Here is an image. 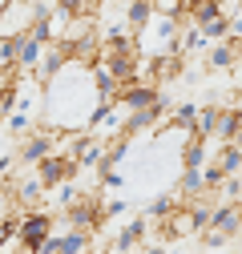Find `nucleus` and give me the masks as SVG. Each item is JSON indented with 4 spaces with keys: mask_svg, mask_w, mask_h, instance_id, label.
Instances as JSON below:
<instances>
[{
    "mask_svg": "<svg viewBox=\"0 0 242 254\" xmlns=\"http://www.w3.org/2000/svg\"><path fill=\"white\" fill-rule=\"evenodd\" d=\"M85 101H101V89L93 77V65H81V61H69L60 73H53L45 81V117L53 129L69 133V129H89V109Z\"/></svg>",
    "mask_w": 242,
    "mask_h": 254,
    "instance_id": "f257e3e1",
    "label": "nucleus"
},
{
    "mask_svg": "<svg viewBox=\"0 0 242 254\" xmlns=\"http://www.w3.org/2000/svg\"><path fill=\"white\" fill-rule=\"evenodd\" d=\"M206 218H210L206 210H198L194 202L182 198V202L170 210V218H166V222H158V230H162V246H178V242H186V238L202 234Z\"/></svg>",
    "mask_w": 242,
    "mask_h": 254,
    "instance_id": "f03ea898",
    "label": "nucleus"
},
{
    "mask_svg": "<svg viewBox=\"0 0 242 254\" xmlns=\"http://www.w3.org/2000/svg\"><path fill=\"white\" fill-rule=\"evenodd\" d=\"M16 234H20V250H33L37 254V246L53 234V214H45V210H20L16 214Z\"/></svg>",
    "mask_w": 242,
    "mask_h": 254,
    "instance_id": "7ed1b4c3",
    "label": "nucleus"
},
{
    "mask_svg": "<svg viewBox=\"0 0 242 254\" xmlns=\"http://www.w3.org/2000/svg\"><path fill=\"white\" fill-rule=\"evenodd\" d=\"M206 230H218L226 242H234L242 234V198H222L206 218Z\"/></svg>",
    "mask_w": 242,
    "mask_h": 254,
    "instance_id": "20e7f679",
    "label": "nucleus"
},
{
    "mask_svg": "<svg viewBox=\"0 0 242 254\" xmlns=\"http://www.w3.org/2000/svg\"><path fill=\"white\" fill-rule=\"evenodd\" d=\"M57 137H60V129H28V133H24V141H20V149H16L20 166H37L45 153H53V149H57Z\"/></svg>",
    "mask_w": 242,
    "mask_h": 254,
    "instance_id": "39448f33",
    "label": "nucleus"
},
{
    "mask_svg": "<svg viewBox=\"0 0 242 254\" xmlns=\"http://www.w3.org/2000/svg\"><path fill=\"white\" fill-rule=\"evenodd\" d=\"M73 174H81V170H77V162H69V157L60 153V149L45 153L41 162H37V178L45 182V190H57L60 182H65V178H73Z\"/></svg>",
    "mask_w": 242,
    "mask_h": 254,
    "instance_id": "423d86ee",
    "label": "nucleus"
},
{
    "mask_svg": "<svg viewBox=\"0 0 242 254\" xmlns=\"http://www.w3.org/2000/svg\"><path fill=\"white\" fill-rule=\"evenodd\" d=\"M69 65V49L65 45H60V41H53V45H45V53H41V61H37V69H33V77L45 85L53 73H60V69H65Z\"/></svg>",
    "mask_w": 242,
    "mask_h": 254,
    "instance_id": "0eeeda50",
    "label": "nucleus"
},
{
    "mask_svg": "<svg viewBox=\"0 0 242 254\" xmlns=\"http://www.w3.org/2000/svg\"><path fill=\"white\" fill-rule=\"evenodd\" d=\"M145 226H149V218H133L125 230H117V238L113 242H105L101 250H113V254H125V250H141V242H145Z\"/></svg>",
    "mask_w": 242,
    "mask_h": 254,
    "instance_id": "6e6552de",
    "label": "nucleus"
},
{
    "mask_svg": "<svg viewBox=\"0 0 242 254\" xmlns=\"http://www.w3.org/2000/svg\"><path fill=\"white\" fill-rule=\"evenodd\" d=\"M12 194H16V206H20V210H41V198L49 194V190H45V182H41V178H37V170H33L28 178H20V182H16Z\"/></svg>",
    "mask_w": 242,
    "mask_h": 254,
    "instance_id": "1a4fd4ad",
    "label": "nucleus"
},
{
    "mask_svg": "<svg viewBox=\"0 0 242 254\" xmlns=\"http://www.w3.org/2000/svg\"><path fill=\"white\" fill-rule=\"evenodd\" d=\"M57 234V230H53ZM81 250H93V230H81V226H65L57 234V254H81Z\"/></svg>",
    "mask_w": 242,
    "mask_h": 254,
    "instance_id": "9d476101",
    "label": "nucleus"
},
{
    "mask_svg": "<svg viewBox=\"0 0 242 254\" xmlns=\"http://www.w3.org/2000/svg\"><path fill=\"white\" fill-rule=\"evenodd\" d=\"M41 53H45V45H41V41L24 28V33H20V53H16V65H20L24 73H33V69H37V61H41Z\"/></svg>",
    "mask_w": 242,
    "mask_h": 254,
    "instance_id": "9b49d317",
    "label": "nucleus"
},
{
    "mask_svg": "<svg viewBox=\"0 0 242 254\" xmlns=\"http://www.w3.org/2000/svg\"><path fill=\"white\" fill-rule=\"evenodd\" d=\"M206 153H210V137L194 133L186 145H182V166H190V170H202V166H206Z\"/></svg>",
    "mask_w": 242,
    "mask_h": 254,
    "instance_id": "f8f14e48",
    "label": "nucleus"
},
{
    "mask_svg": "<svg viewBox=\"0 0 242 254\" xmlns=\"http://www.w3.org/2000/svg\"><path fill=\"white\" fill-rule=\"evenodd\" d=\"M202 190H210V186H206V174H202V170H190V166H182L178 198H194V194H202Z\"/></svg>",
    "mask_w": 242,
    "mask_h": 254,
    "instance_id": "ddd939ff",
    "label": "nucleus"
},
{
    "mask_svg": "<svg viewBox=\"0 0 242 254\" xmlns=\"http://www.w3.org/2000/svg\"><path fill=\"white\" fill-rule=\"evenodd\" d=\"M214 166H218L222 174H242V149H238L234 141H222V149H218V157H214Z\"/></svg>",
    "mask_w": 242,
    "mask_h": 254,
    "instance_id": "4468645a",
    "label": "nucleus"
},
{
    "mask_svg": "<svg viewBox=\"0 0 242 254\" xmlns=\"http://www.w3.org/2000/svg\"><path fill=\"white\" fill-rule=\"evenodd\" d=\"M238 125H242V113H238L234 105L218 113V125H214V137H218V145H222V141H230V137L238 133Z\"/></svg>",
    "mask_w": 242,
    "mask_h": 254,
    "instance_id": "2eb2a0df",
    "label": "nucleus"
},
{
    "mask_svg": "<svg viewBox=\"0 0 242 254\" xmlns=\"http://www.w3.org/2000/svg\"><path fill=\"white\" fill-rule=\"evenodd\" d=\"M125 20L133 24V33H141V28L154 20V4L149 0H129V8H125Z\"/></svg>",
    "mask_w": 242,
    "mask_h": 254,
    "instance_id": "dca6fc26",
    "label": "nucleus"
},
{
    "mask_svg": "<svg viewBox=\"0 0 242 254\" xmlns=\"http://www.w3.org/2000/svg\"><path fill=\"white\" fill-rule=\"evenodd\" d=\"M218 113H222V105H198V117H194V133L210 137V133H214V125H218Z\"/></svg>",
    "mask_w": 242,
    "mask_h": 254,
    "instance_id": "f3484780",
    "label": "nucleus"
},
{
    "mask_svg": "<svg viewBox=\"0 0 242 254\" xmlns=\"http://www.w3.org/2000/svg\"><path fill=\"white\" fill-rule=\"evenodd\" d=\"M222 8H218V0H198V4H190L186 8V20H194V24H206V20H214Z\"/></svg>",
    "mask_w": 242,
    "mask_h": 254,
    "instance_id": "a211bd4d",
    "label": "nucleus"
},
{
    "mask_svg": "<svg viewBox=\"0 0 242 254\" xmlns=\"http://www.w3.org/2000/svg\"><path fill=\"white\" fill-rule=\"evenodd\" d=\"M202 33H206V41H210V45L222 41V37H230V16H226V12H218L214 20H206V24H202Z\"/></svg>",
    "mask_w": 242,
    "mask_h": 254,
    "instance_id": "6ab92c4d",
    "label": "nucleus"
},
{
    "mask_svg": "<svg viewBox=\"0 0 242 254\" xmlns=\"http://www.w3.org/2000/svg\"><path fill=\"white\" fill-rule=\"evenodd\" d=\"M194 117H198V105H194V101H182V105L170 113V125H178V129H194Z\"/></svg>",
    "mask_w": 242,
    "mask_h": 254,
    "instance_id": "aec40b11",
    "label": "nucleus"
},
{
    "mask_svg": "<svg viewBox=\"0 0 242 254\" xmlns=\"http://www.w3.org/2000/svg\"><path fill=\"white\" fill-rule=\"evenodd\" d=\"M178 202H182L178 194H162V198H154V206H149V214H145V218H154V222H166V218H170V210H174Z\"/></svg>",
    "mask_w": 242,
    "mask_h": 254,
    "instance_id": "412c9836",
    "label": "nucleus"
},
{
    "mask_svg": "<svg viewBox=\"0 0 242 254\" xmlns=\"http://www.w3.org/2000/svg\"><path fill=\"white\" fill-rule=\"evenodd\" d=\"M154 16H186V0H149Z\"/></svg>",
    "mask_w": 242,
    "mask_h": 254,
    "instance_id": "4be33fe9",
    "label": "nucleus"
},
{
    "mask_svg": "<svg viewBox=\"0 0 242 254\" xmlns=\"http://www.w3.org/2000/svg\"><path fill=\"white\" fill-rule=\"evenodd\" d=\"M4 125H8V133H28V129H33V117H28L24 109H12L4 117Z\"/></svg>",
    "mask_w": 242,
    "mask_h": 254,
    "instance_id": "5701e85b",
    "label": "nucleus"
},
{
    "mask_svg": "<svg viewBox=\"0 0 242 254\" xmlns=\"http://www.w3.org/2000/svg\"><path fill=\"white\" fill-rule=\"evenodd\" d=\"M101 210H105V218H113V214H125L129 202H121V198H117V202H113V198H101Z\"/></svg>",
    "mask_w": 242,
    "mask_h": 254,
    "instance_id": "b1692460",
    "label": "nucleus"
},
{
    "mask_svg": "<svg viewBox=\"0 0 242 254\" xmlns=\"http://www.w3.org/2000/svg\"><path fill=\"white\" fill-rule=\"evenodd\" d=\"M53 4H60V8H69V12H85V4H89V0H53Z\"/></svg>",
    "mask_w": 242,
    "mask_h": 254,
    "instance_id": "393cba45",
    "label": "nucleus"
},
{
    "mask_svg": "<svg viewBox=\"0 0 242 254\" xmlns=\"http://www.w3.org/2000/svg\"><path fill=\"white\" fill-rule=\"evenodd\" d=\"M8 166H12V153H4V157H0V174H8Z\"/></svg>",
    "mask_w": 242,
    "mask_h": 254,
    "instance_id": "a878e982",
    "label": "nucleus"
},
{
    "mask_svg": "<svg viewBox=\"0 0 242 254\" xmlns=\"http://www.w3.org/2000/svg\"><path fill=\"white\" fill-rule=\"evenodd\" d=\"M8 8H12V0H0V20L8 16Z\"/></svg>",
    "mask_w": 242,
    "mask_h": 254,
    "instance_id": "bb28decb",
    "label": "nucleus"
},
{
    "mask_svg": "<svg viewBox=\"0 0 242 254\" xmlns=\"http://www.w3.org/2000/svg\"><path fill=\"white\" fill-rule=\"evenodd\" d=\"M4 89H8V77H0V97H4Z\"/></svg>",
    "mask_w": 242,
    "mask_h": 254,
    "instance_id": "cd10ccee",
    "label": "nucleus"
},
{
    "mask_svg": "<svg viewBox=\"0 0 242 254\" xmlns=\"http://www.w3.org/2000/svg\"><path fill=\"white\" fill-rule=\"evenodd\" d=\"M234 109H238V113H242V97H238V101H234Z\"/></svg>",
    "mask_w": 242,
    "mask_h": 254,
    "instance_id": "c85d7f7f",
    "label": "nucleus"
}]
</instances>
